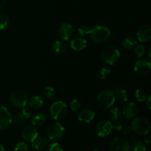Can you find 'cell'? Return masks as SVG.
<instances>
[{"label":"cell","mask_w":151,"mask_h":151,"mask_svg":"<svg viewBox=\"0 0 151 151\" xmlns=\"http://www.w3.org/2000/svg\"><path fill=\"white\" fill-rule=\"evenodd\" d=\"M122 131L125 135H129L132 132V128L131 125H125V127H122Z\"/></svg>","instance_id":"cell-37"},{"label":"cell","mask_w":151,"mask_h":151,"mask_svg":"<svg viewBox=\"0 0 151 151\" xmlns=\"http://www.w3.org/2000/svg\"><path fill=\"white\" fill-rule=\"evenodd\" d=\"M134 70L138 76H147L151 71L150 62L146 59H139L134 64Z\"/></svg>","instance_id":"cell-8"},{"label":"cell","mask_w":151,"mask_h":151,"mask_svg":"<svg viewBox=\"0 0 151 151\" xmlns=\"http://www.w3.org/2000/svg\"><path fill=\"white\" fill-rule=\"evenodd\" d=\"M115 99L120 102H127L128 100V94L125 90L121 88H116L114 90Z\"/></svg>","instance_id":"cell-21"},{"label":"cell","mask_w":151,"mask_h":151,"mask_svg":"<svg viewBox=\"0 0 151 151\" xmlns=\"http://www.w3.org/2000/svg\"><path fill=\"white\" fill-rule=\"evenodd\" d=\"M48 138L52 141L61 139L65 134V128L60 122H53L48 126L47 129Z\"/></svg>","instance_id":"cell-6"},{"label":"cell","mask_w":151,"mask_h":151,"mask_svg":"<svg viewBox=\"0 0 151 151\" xmlns=\"http://www.w3.org/2000/svg\"><path fill=\"white\" fill-rule=\"evenodd\" d=\"M93 151H98V150H97V149H94Z\"/></svg>","instance_id":"cell-43"},{"label":"cell","mask_w":151,"mask_h":151,"mask_svg":"<svg viewBox=\"0 0 151 151\" xmlns=\"http://www.w3.org/2000/svg\"><path fill=\"white\" fill-rule=\"evenodd\" d=\"M0 151H5V148H4V146L1 144H0Z\"/></svg>","instance_id":"cell-42"},{"label":"cell","mask_w":151,"mask_h":151,"mask_svg":"<svg viewBox=\"0 0 151 151\" xmlns=\"http://www.w3.org/2000/svg\"><path fill=\"white\" fill-rule=\"evenodd\" d=\"M90 38L97 44H103L108 41L111 35L110 29L106 26L98 25L90 29Z\"/></svg>","instance_id":"cell-1"},{"label":"cell","mask_w":151,"mask_h":151,"mask_svg":"<svg viewBox=\"0 0 151 151\" xmlns=\"http://www.w3.org/2000/svg\"><path fill=\"white\" fill-rule=\"evenodd\" d=\"M38 136V131L35 126L28 125L23 128L22 131V137L24 141L32 143Z\"/></svg>","instance_id":"cell-12"},{"label":"cell","mask_w":151,"mask_h":151,"mask_svg":"<svg viewBox=\"0 0 151 151\" xmlns=\"http://www.w3.org/2000/svg\"><path fill=\"white\" fill-rule=\"evenodd\" d=\"M44 95L49 100H54L55 98V91L52 87H47L44 89Z\"/></svg>","instance_id":"cell-29"},{"label":"cell","mask_w":151,"mask_h":151,"mask_svg":"<svg viewBox=\"0 0 151 151\" xmlns=\"http://www.w3.org/2000/svg\"><path fill=\"white\" fill-rule=\"evenodd\" d=\"M46 121V116L45 115L43 114H35V116H32V119H31V122L33 126H39L42 124L44 123Z\"/></svg>","instance_id":"cell-24"},{"label":"cell","mask_w":151,"mask_h":151,"mask_svg":"<svg viewBox=\"0 0 151 151\" xmlns=\"http://www.w3.org/2000/svg\"><path fill=\"white\" fill-rule=\"evenodd\" d=\"M150 99H151V97L150 96H149L148 98H147V108H148L149 110H150L151 109V107H150Z\"/></svg>","instance_id":"cell-39"},{"label":"cell","mask_w":151,"mask_h":151,"mask_svg":"<svg viewBox=\"0 0 151 151\" xmlns=\"http://www.w3.org/2000/svg\"><path fill=\"white\" fill-rule=\"evenodd\" d=\"M27 105L32 109L38 110L42 107L44 105V102L39 96H34L27 102Z\"/></svg>","instance_id":"cell-19"},{"label":"cell","mask_w":151,"mask_h":151,"mask_svg":"<svg viewBox=\"0 0 151 151\" xmlns=\"http://www.w3.org/2000/svg\"><path fill=\"white\" fill-rule=\"evenodd\" d=\"M145 142L147 143V144H150L151 137H150V136H147V137H145Z\"/></svg>","instance_id":"cell-40"},{"label":"cell","mask_w":151,"mask_h":151,"mask_svg":"<svg viewBox=\"0 0 151 151\" xmlns=\"http://www.w3.org/2000/svg\"><path fill=\"white\" fill-rule=\"evenodd\" d=\"M68 112L67 106L63 101H56L50 106V114L55 120L63 119Z\"/></svg>","instance_id":"cell-5"},{"label":"cell","mask_w":151,"mask_h":151,"mask_svg":"<svg viewBox=\"0 0 151 151\" xmlns=\"http://www.w3.org/2000/svg\"><path fill=\"white\" fill-rule=\"evenodd\" d=\"M112 127H113V129L116 130V131H122L123 126H122L121 122H118V121H115L114 123L112 124Z\"/></svg>","instance_id":"cell-38"},{"label":"cell","mask_w":151,"mask_h":151,"mask_svg":"<svg viewBox=\"0 0 151 151\" xmlns=\"http://www.w3.org/2000/svg\"><path fill=\"white\" fill-rule=\"evenodd\" d=\"M131 128L132 131L139 136L147 135L150 130V122L145 117L134 118L131 122Z\"/></svg>","instance_id":"cell-4"},{"label":"cell","mask_w":151,"mask_h":151,"mask_svg":"<svg viewBox=\"0 0 151 151\" xmlns=\"http://www.w3.org/2000/svg\"><path fill=\"white\" fill-rule=\"evenodd\" d=\"M27 145L26 143L23 142H18L14 147V151H27Z\"/></svg>","instance_id":"cell-35"},{"label":"cell","mask_w":151,"mask_h":151,"mask_svg":"<svg viewBox=\"0 0 151 151\" xmlns=\"http://www.w3.org/2000/svg\"><path fill=\"white\" fill-rule=\"evenodd\" d=\"M10 101L16 108H23L27 103L26 94L21 90H15L10 94Z\"/></svg>","instance_id":"cell-7"},{"label":"cell","mask_w":151,"mask_h":151,"mask_svg":"<svg viewBox=\"0 0 151 151\" xmlns=\"http://www.w3.org/2000/svg\"><path fill=\"white\" fill-rule=\"evenodd\" d=\"M137 44H138L137 39H136L134 37H128V38H125L124 39V41H122V46H123V47L125 50H133L134 48H135Z\"/></svg>","instance_id":"cell-22"},{"label":"cell","mask_w":151,"mask_h":151,"mask_svg":"<svg viewBox=\"0 0 151 151\" xmlns=\"http://www.w3.org/2000/svg\"><path fill=\"white\" fill-rule=\"evenodd\" d=\"M133 151H146L147 147H146L145 144L142 142L137 141L134 142L132 147Z\"/></svg>","instance_id":"cell-30"},{"label":"cell","mask_w":151,"mask_h":151,"mask_svg":"<svg viewBox=\"0 0 151 151\" xmlns=\"http://www.w3.org/2000/svg\"><path fill=\"white\" fill-rule=\"evenodd\" d=\"M12 124V114L5 106L0 105V129L7 128Z\"/></svg>","instance_id":"cell-11"},{"label":"cell","mask_w":151,"mask_h":151,"mask_svg":"<svg viewBox=\"0 0 151 151\" xmlns=\"http://www.w3.org/2000/svg\"><path fill=\"white\" fill-rule=\"evenodd\" d=\"M139 108L137 105L134 103H128L123 106L122 114L126 120L134 119L138 114Z\"/></svg>","instance_id":"cell-13"},{"label":"cell","mask_w":151,"mask_h":151,"mask_svg":"<svg viewBox=\"0 0 151 151\" xmlns=\"http://www.w3.org/2000/svg\"><path fill=\"white\" fill-rule=\"evenodd\" d=\"M137 40L140 42H147L151 39V26L145 24L140 27L137 32Z\"/></svg>","instance_id":"cell-15"},{"label":"cell","mask_w":151,"mask_h":151,"mask_svg":"<svg viewBox=\"0 0 151 151\" xmlns=\"http://www.w3.org/2000/svg\"><path fill=\"white\" fill-rule=\"evenodd\" d=\"M22 114H23V116H24L25 119H26V118H29L32 116V109L28 106L27 103L26 106H24L22 108Z\"/></svg>","instance_id":"cell-34"},{"label":"cell","mask_w":151,"mask_h":151,"mask_svg":"<svg viewBox=\"0 0 151 151\" xmlns=\"http://www.w3.org/2000/svg\"><path fill=\"white\" fill-rule=\"evenodd\" d=\"M10 23V19L8 15L5 13L0 12V30L4 29Z\"/></svg>","instance_id":"cell-25"},{"label":"cell","mask_w":151,"mask_h":151,"mask_svg":"<svg viewBox=\"0 0 151 151\" xmlns=\"http://www.w3.org/2000/svg\"><path fill=\"white\" fill-rule=\"evenodd\" d=\"M121 111L119 110V109L118 108H114L111 110L110 111V113H109V118H110L111 120L114 121H118L121 117Z\"/></svg>","instance_id":"cell-26"},{"label":"cell","mask_w":151,"mask_h":151,"mask_svg":"<svg viewBox=\"0 0 151 151\" xmlns=\"http://www.w3.org/2000/svg\"><path fill=\"white\" fill-rule=\"evenodd\" d=\"M113 130L112 123L108 119H103L97 124L95 128L97 136L100 137H107Z\"/></svg>","instance_id":"cell-10"},{"label":"cell","mask_w":151,"mask_h":151,"mask_svg":"<svg viewBox=\"0 0 151 151\" xmlns=\"http://www.w3.org/2000/svg\"><path fill=\"white\" fill-rule=\"evenodd\" d=\"M7 1V0H0V8H1V7H3L5 5Z\"/></svg>","instance_id":"cell-41"},{"label":"cell","mask_w":151,"mask_h":151,"mask_svg":"<svg viewBox=\"0 0 151 151\" xmlns=\"http://www.w3.org/2000/svg\"><path fill=\"white\" fill-rule=\"evenodd\" d=\"M47 151H63V150L59 143L53 142L47 146Z\"/></svg>","instance_id":"cell-33"},{"label":"cell","mask_w":151,"mask_h":151,"mask_svg":"<svg viewBox=\"0 0 151 151\" xmlns=\"http://www.w3.org/2000/svg\"><path fill=\"white\" fill-rule=\"evenodd\" d=\"M48 146V139L46 137H37L32 142V147L38 150H43Z\"/></svg>","instance_id":"cell-18"},{"label":"cell","mask_w":151,"mask_h":151,"mask_svg":"<svg viewBox=\"0 0 151 151\" xmlns=\"http://www.w3.org/2000/svg\"><path fill=\"white\" fill-rule=\"evenodd\" d=\"M98 106L103 109H109L113 106L115 102L114 91L111 89H104L100 91L97 97Z\"/></svg>","instance_id":"cell-3"},{"label":"cell","mask_w":151,"mask_h":151,"mask_svg":"<svg viewBox=\"0 0 151 151\" xmlns=\"http://www.w3.org/2000/svg\"><path fill=\"white\" fill-rule=\"evenodd\" d=\"M95 117V112L91 109H83L78 115V120L84 123H89Z\"/></svg>","instance_id":"cell-16"},{"label":"cell","mask_w":151,"mask_h":151,"mask_svg":"<svg viewBox=\"0 0 151 151\" xmlns=\"http://www.w3.org/2000/svg\"><path fill=\"white\" fill-rule=\"evenodd\" d=\"M52 49L53 52L56 54H62L66 51V46L63 41L56 40L52 45Z\"/></svg>","instance_id":"cell-20"},{"label":"cell","mask_w":151,"mask_h":151,"mask_svg":"<svg viewBox=\"0 0 151 151\" xmlns=\"http://www.w3.org/2000/svg\"><path fill=\"white\" fill-rule=\"evenodd\" d=\"M74 33V29L72 24L66 22L60 23L58 29V34L60 38L63 41L70 39Z\"/></svg>","instance_id":"cell-14"},{"label":"cell","mask_w":151,"mask_h":151,"mask_svg":"<svg viewBox=\"0 0 151 151\" xmlns=\"http://www.w3.org/2000/svg\"><path fill=\"white\" fill-rule=\"evenodd\" d=\"M130 142L122 138H115L109 145V151H131Z\"/></svg>","instance_id":"cell-9"},{"label":"cell","mask_w":151,"mask_h":151,"mask_svg":"<svg viewBox=\"0 0 151 151\" xmlns=\"http://www.w3.org/2000/svg\"><path fill=\"white\" fill-rule=\"evenodd\" d=\"M135 97L137 101L142 103L147 100V94L142 89H137L135 92Z\"/></svg>","instance_id":"cell-28"},{"label":"cell","mask_w":151,"mask_h":151,"mask_svg":"<svg viewBox=\"0 0 151 151\" xmlns=\"http://www.w3.org/2000/svg\"><path fill=\"white\" fill-rule=\"evenodd\" d=\"M119 50L114 46H107L101 52V58L104 63L109 65H114L117 63L120 58Z\"/></svg>","instance_id":"cell-2"},{"label":"cell","mask_w":151,"mask_h":151,"mask_svg":"<svg viewBox=\"0 0 151 151\" xmlns=\"http://www.w3.org/2000/svg\"><path fill=\"white\" fill-rule=\"evenodd\" d=\"M25 122V117L23 116L22 112H18L12 115V124L16 126H21Z\"/></svg>","instance_id":"cell-23"},{"label":"cell","mask_w":151,"mask_h":151,"mask_svg":"<svg viewBox=\"0 0 151 151\" xmlns=\"http://www.w3.org/2000/svg\"><path fill=\"white\" fill-rule=\"evenodd\" d=\"M90 32V29L86 26H81L78 29V32L81 36H86L88 35Z\"/></svg>","instance_id":"cell-36"},{"label":"cell","mask_w":151,"mask_h":151,"mask_svg":"<svg viewBox=\"0 0 151 151\" xmlns=\"http://www.w3.org/2000/svg\"><path fill=\"white\" fill-rule=\"evenodd\" d=\"M71 48L75 51H81L86 48L87 41L86 40L81 38H75L70 42Z\"/></svg>","instance_id":"cell-17"},{"label":"cell","mask_w":151,"mask_h":151,"mask_svg":"<svg viewBox=\"0 0 151 151\" xmlns=\"http://www.w3.org/2000/svg\"><path fill=\"white\" fill-rule=\"evenodd\" d=\"M81 102L78 99H75L70 103V109L72 111H78L81 108Z\"/></svg>","instance_id":"cell-32"},{"label":"cell","mask_w":151,"mask_h":151,"mask_svg":"<svg viewBox=\"0 0 151 151\" xmlns=\"http://www.w3.org/2000/svg\"><path fill=\"white\" fill-rule=\"evenodd\" d=\"M99 76H100V79L105 81L107 80L109 77L111 76V70L109 67L107 66H104L102 68L99 72Z\"/></svg>","instance_id":"cell-27"},{"label":"cell","mask_w":151,"mask_h":151,"mask_svg":"<svg viewBox=\"0 0 151 151\" xmlns=\"http://www.w3.org/2000/svg\"><path fill=\"white\" fill-rule=\"evenodd\" d=\"M146 52V49L144 45H138L135 47V50H134V52H135L136 56L137 58H142L145 55Z\"/></svg>","instance_id":"cell-31"}]
</instances>
